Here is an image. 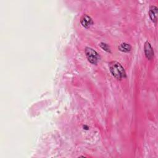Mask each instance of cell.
Here are the masks:
<instances>
[{"instance_id": "1", "label": "cell", "mask_w": 158, "mask_h": 158, "mask_svg": "<svg viewBox=\"0 0 158 158\" xmlns=\"http://www.w3.org/2000/svg\"><path fill=\"white\" fill-rule=\"evenodd\" d=\"M109 68L112 75L118 80L126 78V72L122 65L117 61H111L109 63Z\"/></svg>"}, {"instance_id": "2", "label": "cell", "mask_w": 158, "mask_h": 158, "mask_svg": "<svg viewBox=\"0 0 158 158\" xmlns=\"http://www.w3.org/2000/svg\"><path fill=\"white\" fill-rule=\"evenodd\" d=\"M85 52L88 60L92 64H96L100 59V56L98 53L91 48L86 47Z\"/></svg>"}, {"instance_id": "3", "label": "cell", "mask_w": 158, "mask_h": 158, "mask_svg": "<svg viewBox=\"0 0 158 158\" xmlns=\"http://www.w3.org/2000/svg\"><path fill=\"white\" fill-rule=\"evenodd\" d=\"M144 51L146 58L149 60L152 59L154 57V51L151 44L146 41L144 45Z\"/></svg>"}, {"instance_id": "4", "label": "cell", "mask_w": 158, "mask_h": 158, "mask_svg": "<svg viewBox=\"0 0 158 158\" xmlns=\"http://www.w3.org/2000/svg\"><path fill=\"white\" fill-rule=\"evenodd\" d=\"M80 22L82 26L86 28H89L93 24V21L92 19L86 14L83 15L81 16L80 19Z\"/></svg>"}, {"instance_id": "5", "label": "cell", "mask_w": 158, "mask_h": 158, "mask_svg": "<svg viewBox=\"0 0 158 158\" xmlns=\"http://www.w3.org/2000/svg\"><path fill=\"white\" fill-rule=\"evenodd\" d=\"M157 7L155 6H151L149 8V15L151 20L155 24L157 23Z\"/></svg>"}, {"instance_id": "6", "label": "cell", "mask_w": 158, "mask_h": 158, "mask_svg": "<svg viewBox=\"0 0 158 158\" xmlns=\"http://www.w3.org/2000/svg\"><path fill=\"white\" fill-rule=\"evenodd\" d=\"M118 49L120 51L124 52H128L131 49V46L130 44L127 43H122L118 46Z\"/></svg>"}, {"instance_id": "7", "label": "cell", "mask_w": 158, "mask_h": 158, "mask_svg": "<svg viewBox=\"0 0 158 158\" xmlns=\"http://www.w3.org/2000/svg\"><path fill=\"white\" fill-rule=\"evenodd\" d=\"M99 46H100L103 50H104L105 51H106V52H111V51H110V46H109L107 44H106V43H103V42L100 43H99Z\"/></svg>"}]
</instances>
